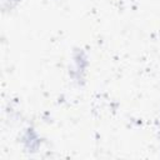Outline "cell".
<instances>
[{
    "label": "cell",
    "mask_w": 160,
    "mask_h": 160,
    "mask_svg": "<svg viewBox=\"0 0 160 160\" xmlns=\"http://www.w3.org/2000/svg\"><path fill=\"white\" fill-rule=\"evenodd\" d=\"M19 0H2V5H6V4H9L10 6H12L14 4H16Z\"/></svg>",
    "instance_id": "1"
}]
</instances>
